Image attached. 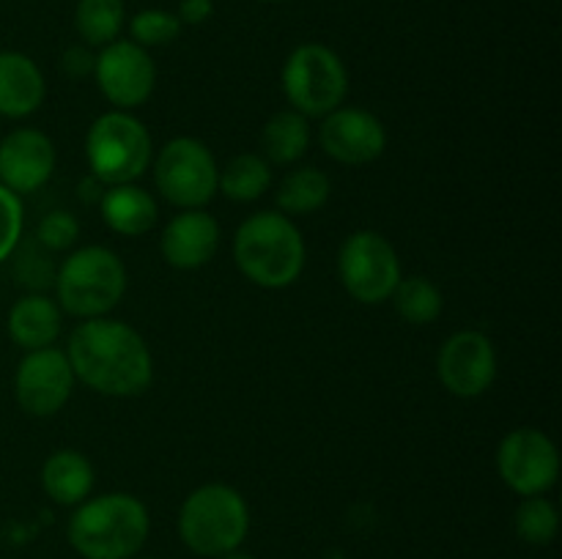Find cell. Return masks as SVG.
Segmentation results:
<instances>
[{
	"instance_id": "obj_19",
	"label": "cell",
	"mask_w": 562,
	"mask_h": 559,
	"mask_svg": "<svg viewBox=\"0 0 562 559\" xmlns=\"http://www.w3.org/2000/svg\"><path fill=\"white\" fill-rule=\"evenodd\" d=\"M99 208H102V219L113 233L135 236L148 233L157 223V201L151 192H146L137 184H115L99 197Z\"/></svg>"
},
{
	"instance_id": "obj_3",
	"label": "cell",
	"mask_w": 562,
	"mask_h": 559,
	"mask_svg": "<svg viewBox=\"0 0 562 559\" xmlns=\"http://www.w3.org/2000/svg\"><path fill=\"white\" fill-rule=\"evenodd\" d=\"M305 239L285 214L258 212L236 230V266L261 288L280 290L294 285L305 269Z\"/></svg>"
},
{
	"instance_id": "obj_15",
	"label": "cell",
	"mask_w": 562,
	"mask_h": 559,
	"mask_svg": "<svg viewBox=\"0 0 562 559\" xmlns=\"http://www.w3.org/2000/svg\"><path fill=\"white\" fill-rule=\"evenodd\" d=\"M55 170V146L44 132L22 126L0 140V184L14 195L42 190Z\"/></svg>"
},
{
	"instance_id": "obj_10",
	"label": "cell",
	"mask_w": 562,
	"mask_h": 559,
	"mask_svg": "<svg viewBox=\"0 0 562 559\" xmlns=\"http://www.w3.org/2000/svg\"><path fill=\"white\" fill-rule=\"evenodd\" d=\"M497 471L519 497H543L560 477L558 444L538 427H516L499 442Z\"/></svg>"
},
{
	"instance_id": "obj_34",
	"label": "cell",
	"mask_w": 562,
	"mask_h": 559,
	"mask_svg": "<svg viewBox=\"0 0 562 559\" xmlns=\"http://www.w3.org/2000/svg\"><path fill=\"white\" fill-rule=\"evenodd\" d=\"M140 559H154V557H140Z\"/></svg>"
},
{
	"instance_id": "obj_4",
	"label": "cell",
	"mask_w": 562,
	"mask_h": 559,
	"mask_svg": "<svg viewBox=\"0 0 562 559\" xmlns=\"http://www.w3.org/2000/svg\"><path fill=\"white\" fill-rule=\"evenodd\" d=\"M250 532L245 497L225 482L195 488L179 510V537L198 557H223L236 551Z\"/></svg>"
},
{
	"instance_id": "obj_17",
	"label": "cell",
	"mask_w": 562,
	"mask_h": 559,
	"mask_svg": "<svg viewBox=\"0 0 562 559\" xmlns=\"http://www.w3.org/2000/svg\"><path fill=\"white\" fill-rule=\"evenodd\" d=\"M47 93L42 69L25 53L3 49L0 53V115L25 118L36 113Z\"/></svg>"
},
{
	"instance_id": "obj_32",
	"label": "cell",
	"mask_w": 562,
	"mask_h": 559,
	"mask_svg": "<svg viewBox=\"0 0 562 559\" xmlns=\"http://www.w3.org/2000/svg\"><path fill=\"white\" fill-rule=\"evenodd\" d=\"M217 559H256V557H252V554H247V551H239V548H236V551H228V554H223V557H217Z\"/></svg>"
},
{
	"instance_id": "obj_2",
	"label": "cell",
	"mask_w": 562,
	"mask_h": 559,
	"mask_svg": "<svg viewBox=\"0 0 562 559\" xmlns=\"http://www.w3.org/2000/svg\"><path fill=\"white\" fill-rule=\"evenodd\" d=\"M151 518L132 493H102L77 504L69 543L82 559H135L146 546Z\"/></svg>"
},
{
	"instance_id": "obj_16",
	"label": "cell",
	"mask_w": 562,
	"mask_h": 559,
	"mask_svg": "<svg viewBox=\"0 0 562 559\" xmlns=\"http://www.w3.org/2000/svg\"><path fill=\"white\" fill-rule=\"evenodd\" d=\"M220 247V225L203 208H187L176 214L159 236L162 258L173 269H201L214 258Z\"/></svg>"
},
{
	"instance_id": "obj_13",
	"label": "cell",
	"mask_w": 562,
	"mask_h": 559,
	"mask_svg": "<svg viewBox=\"0 0 562 559\" xmlns=\"http://www.w3.org/2000/svg\"><path fill=\"white\" fill-rule=\"evenodd\" d=\"M439 381L456 398H477L497 378V351L492 340L475 329L450 334L439 349Z\"/></svg>"
},
{
	"instance_id": "obj_33",
	"label": "cell",
	"mask_w": 562,
	"mask_h": 559,
	"mask_svg": "<svg viewBox=\"0 0 562 559\" xmlns=\"http://www.w3.org/2000/svg\"><path fill=\"white\" fill-rule=\"evenodd\" d=\"M258 3H280V0H258Z\"/></svg>"
},
{
	"instance_id": "obj_24",
	"label": "cell",
	"mask_w": 562,
	"mask_h": 559,
	"mask_svg": "<svg viewBox=\"0 0 562 559\" xmlns=\"http://www.w3.org/2000/svg\"><path fill=\"white\" fill-rule=\"evenodd\" d=\"M124 0H80L75 11V27L80 38L91 47H104L115 42L124 27Z\"/></svg>"
},
{
	"instance_id": "obj_8",
	"label": "cell",
	"mask_w": 562,
	"mask_h": 559,
	"mask_svg": "<svg viewBox=\"0 0 562 559\" xmlns=\"http://www.w3.org/2000/svg\"><path fill=\"white\" fill-rule=\"evenodd\" d=\"M217 162L206 142L173 137L154 159V184L176 208H203L217 195Z\"/></svg>"
},
{
	"instance_id": "obj_20",
	"label": "cell",
	"mask_w": 562,
	"mask_h": 559,
	"mask_svg": "<svg viewBox=\"0 0 562 559\" xmlns=\"http://www.w3.org/2000/svg\"><path fill=\"white\" fill-rule=\"evenodd\" d=\"M42 486L44 493L55 504L64 507H77L91 497L93 488V466L77 449H58L49 455L42 466Z\"/></svg>"
},
{
	"instance_id": "obj_31",
	"label": "cell",
	"mask_w": 562,
	"mask_h": 559,
	"mask_svg": "<svg viewBox=\"0 0 562 559\" xmlns=\"http://www.w3.org/2000/svg\"><path fill=\"white\" fill-rule=\"evenodd\" d=\"M93 58H97V55L88 53L86 47H69L64 53L66 75H71V77L93 75Z\"/></svg>"
},
{
	"instance_id": "obj_22",
	"label": "cell",
	"mask_w": 562,
	"mask_h": 559,
	"mask_svg": "<svg viewBox=\"0 0 562 559\" xmlns=\"http://www.w3.org/2000/svg\"><path fill=\"white\" fill-rule=\"evenodd\" d=\"M329 192H333V184L327 173L318 168H294L278 184L274 201L285 217H305L329 201Z\"/></svg>"
},
{
	"instance_id": "obj_25",
	"label": "cell",
	"mask_w": 562,
	"mask_h": 559,
	"mask_svg": "<svg viewBox=\"0 0 562 559\" xmlns=\"http://www.w3.org/2000/svg\"><path fill=\"white\" fill-rule=\"evenodd\" d=\"M390 299H393L395 312H398L406 323H415V327L437 321L445 305L442 290L426 277H401V283L395 285Z\"/></svg>"
},
{
	"instance_id": "obj_7",
	"label": "cell",
	"mask_w": 562,
	"mask_h": 559,
	"mask_svg": "<svg viewBox=\"0 0 562 559\" xmlns=\"http://www.w3.org/2000/svg\"><path fill=\"white\" fill-rule=\"evenodd\" d=\"M283 91L291 110L305 118H324L344 104L349 71L338 53L324 44H300L283 66Z\"/></svg>"
},
{
	"instance_id": "obj_21",
	"label": "cell",
	"mask_w": 562,
	"mask_h": 559,
	"mask_svg": "<svg viewBox=\"0 0 562 559\" xmlns=\"http://www.w3.org/2000/svg\"><path fill=\"white\" fill-rule=\"evenodd\" d=\"M311 146V124L296 110H280L263 124L261 148L269 164L300 162Z\"/></svg>"
},
{
	"instance_id": "obj_30",
	"label": "cell",
	"mask_w": 562,
	"mask_h": 559,
	"mask_svg": "<svg viewBox=\"0 0 562 559\" xmlns=\"http://www.w3.org/2000/svg\"><path fill=\"white\" fill-rule=\"evenodd\" d=\"M214 14L212 0H181L179 3V22L181 25H203Z\"/></svg>"
},
{
	"instance_id": "obj_27",
	"label": "cell",
	"mask_w": 562,
	"mask_h": 559,
	"mask_svg": "<svg viewBox=\"0 0 562 559\" xmlns=\"http://www.w3.org/2000/svg\"><path fill=\"white\" fill-rule=\"evenodd\" d=\"M179 16L170 14L165 9H143L132 16L130 33L132 42L140 44V47H162V44H170L179 38L181 33Z\"/></svg>"
},
{
	"instance_id": "obj_14",
	"label": "cell",
	"mask_w": 562,
	"mask_h": 559,
	"mask_svg": "<svg viewBox=\"0 0 562 559\" xmlns=\"http://www.w3.org/2000/svg\"><path fill=\"white\" fill-rule=\"evenodd\" d=\"M318 142L335 162L360 168L382 157L387 148V129L368 110L338 107L324 115L318 126Z\"/></svg>"
},
{
	"instance_id": "obj_9",
	"label": "cell",
	"mask_w": 562,
	"mask_h": 559,
	"mask_svg": "<svg viewBox=\"0 0 562 559\" xmlns=\"http://www.w3.org/2000/svg\"><path fill=\"white\" fill-rule=\"evenodd\" d=\"M338 274L349 296L362 305L387 301L404 277L398 252L376 230H357L340 244Z\"/></svg>"
},
{
	"instance_id": "obj_26",
	"label": "cell",
	"mask_w": 562,
	"mask_h": 559,
	"mask_svg": "<svg viewBox=\"0 0 562 559\" xmlns=\"http://www.w3.org/2000/svg\"><path fill=\"white\" fill-rule=\"evenodd\" d=\"M516 535L530 546H547L558 537L560 513L549 499L543 497H525L514 515Z\"/></svg>"
},
{
	"instance_id": "obj_29",
	"label": "cell",
	"mask_w": 562,
	"mask_h": 559,
	"mask_svg": "<svg viewBox=\"0 0 562 559\" xmlns=\"http://www.w3.org/2000/svg\"><path fill=\"white\" fill-rule=\"evenodd\" d=\"M36 236L47 250H69L77 241V236H80V223H77L71 212H49L47 217H42V223H38Z\"/></svg>"
},
{
	"instance_id": "obj_12",
	"label": "cell",
	"mask_w": 562,
	"mask_h": 559,
	"mask_svg": "<svg viewBox=\"0 0 562 559\" xmlns=\"http://www.w3.org/2000/svg\"><path fill=\"white\" fill-rule=\"evenodd\" d=\"M75 370L69 356L58 349L27 351L14 373V398L31 417L58 414L75 389Z\"/></svg>"
},
{
	"instance_id": "obj_23",
	"label": "cell",
	"mask_w": 562,
	"mask_h": 559,
	"mask_svg": "<svg viewBox=\"0 0 562 559\" xmlns=\"http://www.w3.org/2000/svg\"><path fill=\"white\" fill-rule=\"evenodd\" d=\"M272 186V164L258 153H239L217 175V192L234 203H252Z\"/></svg>"
},
{
	"instance_id": "obj_6",
	"label": "cell",
	"mask_w": 562,
	"mask_h": 559,
	"mask_svg": "<svg viewBox=\"0 0 562 559\" xmlns=\"http://www.w3.org/2000/svg\"><path fill=\"white\" fill-rule=\"evenodd\" d=\"M86 157L99 184H135L154 159L151 135L135 115L110 110L88 129Z\"/></svg>"
},
{
	"instance_id": "obj_1",
	"label": "cell",
	"mask_w": 562,
	"mask_h": 559,
	"mask_svg": "<svg viewBox=\"0 0 562 559\" xmlns=\"http://www.w3.org/2000/svg\"><path fill=\"white\" fill-rule=\"evenodd\" d=\"M66 356L75 378L108 398H135L154 381V360L143 334L115 318L77 323Z\"/></svg>"
},
{
	"instance_id": "obj_28",
	"label": "cell",
	"mask_w": 562,
	"mask_h": 559,
	"mask_svg": "<svg viewBox=\"0 0 562 559\" xmlns=\"http://www.w3.org/2000/svg\"><path fill=\"white\" fill-rule=\"evenodd\" d=\"M22 225H25V212H22L20 195L0 184V263L11 258V252L20 244Z\"/></svg>"
},
{
	"instance_id": "obj_18",
	"label": "cell",
	"mask_w": 562,
	"mask_h": 559,
	"mask_svg": "<svg viewBox=\"0 0 562 559\" xmlns=\"http://www.w3.org/2000/svg\"><path fill=\"white\" fill-rule=\"evenodd\" d=\"M60 323H64V318H60L58 305L49 296L27 294L11 305L5 329L20 349L38 351L49 349L58 340Z\"/></svg>"
},
{
	"instance_id": "obj_5",
	"label": "cell",
	"mask_w": 562,
	"mask_h": 559,
	"mask_svg": "<svg viewBox=\"0 0 562 559\" xmlns=\"http://www.w3.org/2000/svg\"><path fill=\"white\" fill-rule=\"evenodd\" d=\"M55 290H58V305L69 316L82 321L102 318L124 299L126 269L108 247H80L60 263Z\"/></svg>"
},
{
	"instance_id": "obj_11",
	"label": "cell",
	"mask_w": 562,
	"mask_h": 559,
	"mask_svg": "<svg viewBox=\"0 0 562 559\" xmlns=\"http://www.w3.org/2000/svg\"><path fill=\"white\" fill-rule=\"evenodd\" d=\"M93 77L102 96L115 110L140 107L148 102L157 85V66L146 47L135 44L132 38H115L104 44L93 58Z\"/></svg>"
}]
</instances>
